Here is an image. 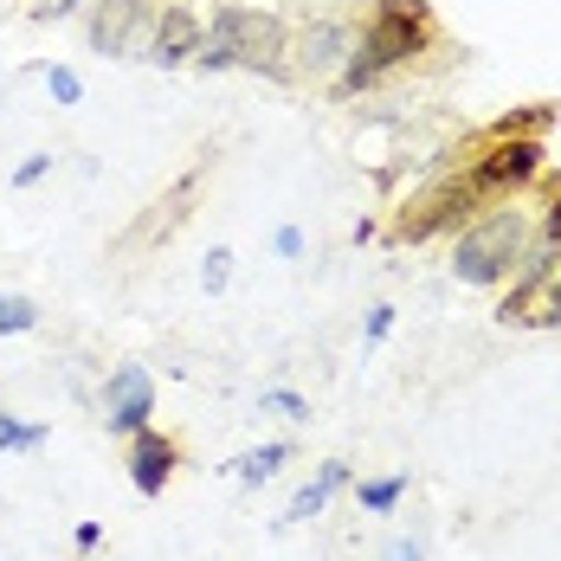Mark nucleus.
I'll return each instance as SVG.
<instances>
[{
    "instance_id": "f257e3e1",
    "label": "nucleus",
    "mask_w": 561,
    "mask_h": 561,
    "mask_svg": "<svg viewBox=\"0 0 561 561\" xmlns=\"http://www.w3.org/2000/svg\"><path fill=\"white\" fill-rule=\"evenodd\" d=\"M433 39H439V20H433L426 0H375L368 20H362V33H355V53L336 71V91L342 98L375 91L388 71L413 65L420 53H433Z\"/></svg>"
},
{
    "instance_id": "f03ea898",
    "label": "nucleus",
    "mask_w": 561,
    "mask_h": 561,
    "mask_svg": "<svg viewBox=\"0 0 561 561\" xmlns=\"http://www.w3.org/2000/svg\"><path fill=\"white\" fill-rule=\"evenodd\" d=\"M536 232H529V214L523 207H497V214H484V220H465L458 226V245H451V278L458 284H504L516 272V259H523V245H529Z\"/></svg>"
},
{
    "instance_id": "7ed1b4c3",
    "label": "nucleus",
    "mask_w": 561,
    "mask_h": 561,
    "mask_svg": "<svg viewBox=\"0 0 561 561\" xmlns=\"http://www.w3.org/2000/svg\"><path fill=\"white\" fill-rule=\"evenodd\" d=\"M207 33H220L226 46H232L239 71L297 78V71H290V26H284L278 13H265V7H220V13L207 20Z\"/></svg>"
},
{
    "instance_id": "20e7f679",
    "label": "nucleus",
    "mask_w": 561,
    "mask_h": 561,
    "mask_svg": "<svg viewBox=\"0 0 561 561\" xmlns=\"http://www.w3.org/2000/svg\"><path fill=\"white\" fill-rule=\"evenodd\" d=\"M549 162V142L542 136H491L484 156H471V169L458 174L471 187V201H504L516 187H529Z\"/></svg>"
},
{
    "instance_id": "39448f33",
    "label": "nucleus",
    "mask_w": 561,
    "mask_h": 561,
    "mask_svg": "<svg viewBox=\"0 0 561 561\" xmlns=\"http://www.w3.org/2000/svg\"><path fill=\"white\" fill-rule=\"evenodd\" d=\"M149 26H156L149 0H91V20H84L91 53H104V58H142Z\"/></svg>"
},
{
    "instance_id": "423d86ee",
    "label": "nucleus",
    "mask_w": 561,
    "mask_h": 561,
    "mask_svg": "<svg viewBox=\"0 0 561 561\" xmlns=\"http://www.w3.org/2000/svg\"><path fill=\"white\" fill-rule=\"evenodd\" d=\"M465 220H478V201H471L465 181H446V187H433L426 201H413V207L393 220V245H426V239H439V232H458Z\"/></svg>"
},
{
    "instance_id": "0eeeda50",
    "label": "nucleus",
    "mask_w": 561,
    "mask_h": 561,
    "mask_svg": "<svg viewBox=\"0 0 561 561\" xmlns=\"http://www.w3.org/2000/svg\"><path fill=\"white\" fill-rule=\"evenodd\" d=\"M355 53V26L336 20V13H323V20H310L297 39H290V71H304V78H317V84H336V71L348 65Z\"/></svg>"
},
{
    "instance_id": "6e6552de",
    "label": "nucleus",
    "mask_w": 561,
    "mask_h": 561,
    "mask_svg": "<svg viewBox=\"0 0 561 561\" xmlns=\"http://www.w3.org/2000/svg\"><path fill=\"white\" fill-rule=\"evenodd\" d=\"M104 426L123 433V439H136L142 426H156V375L142 362L111 368V381H104Z\"/></svg>"
},
{
    "instance_id": "1a4fd4ad",
    "label": "nucleus",
    "mask_w": 561,
    "mask_h": 561,
    "mask_svg": "<svg viewBox=\"0 0 561 561\" xmlns=\"http://www.w3.org/2000/svg\"><path fill=\"white\" fill-rule=\"evenodd\" d=\"M556 259H561V239H529L523 245V259H516V284L504 290V304H497V317L504 323H536V297L549 290V278H556Z\"/></svg>"
},
{
    "instance_id": "9d476101",
    "label": "nucleus",
    "mask_w": 561,
    "mask_h": 561,
    "mask_svg": "<svg viewBox=\"0 0 561 561\" xmlns=\"http://www.w3.org/2000/svg\"><path fill=\"white\" fill-rule=\"evenodd\" d=\"M201 39H207L201 13H194V7H181V0H169V7L156 13V26H149V46H142V58H149V65H162V71H174V65H194Z\"/></svg>"
},
{
    "instance_id": "9b49d317",
    "label": "nucleus",
    "mask_w": 561,
    "mask_h": 561,
    "mask_svg": "<svg viewBox=\"0 0 561 561\" xmlns=\"http://www.w3.org/2000/svg\"><path fill=\"white\" fill-rule=\"evenodd\" d=\"M174 465H181V446H174L169 433H156V426H142L136 439H129V484L142 491V497H162L174 484Z\"/></svg>"
},
{
    "instance_id": "f8f14e48",
    "label": "nucleus",
    "mask_w": 561,
    "mask_h": 561,
    "mask_svg": "<svg viewBox=\"0 0 561 561\" xmlns=\"http://www.w3.org/2000/svg\"><path fill=\"white\" fill-rule=\"evenodd\" d=\"M342 484H348V465L342 458H330V465H317V478L290 497V510H284V523H310V516H323L330 510V497H336Z\"/></svg>"
},
{
    "instance_id": "ddd939ff",
    "label": "nucleus",
    "mask_w": 561,
    "mask_h": 561,
    "mask_svg": "<svg viewBox=\"0 0 561 561\" xmlns=\"http://www.w3.org/2000/svg\"><path fill=\"white\" fill-rule=\"evenodd\" d=\"M284 465H290V446H284V439H265V446L239 451V458H232L226 471H232L239 484H272V478L284 471Z\"/></svg>"
},
{
    "instance_id": "4468645a",
    "label": "nucleus",
    "mask_w": 561,
    "mask_h": 561,
    "mask_svg": "<svg viewBox=\"0 0 561 561\" xmlns=\"http://www.w3.org/2000/svg\"><path fill=\"white\" fill-rule=\"evenodd\" d=\"M561 123V104H516L491 123V136H549Z\"/></svg>"
},
{
    "instance_id": "2eb2a0df",
    "label": "nucleus",
    "mask_w": 561,
    "mask_h": 561,
    "mask_svg": "<svg viewBox=\"0 0 561 561\" xmlns=\"http://www.w3.org/2000/svg\"><path fill=\"white\" fill-rule=\"evenodd\" d=\"M400 497H407V478H400V471H393V478H362V484H355V504L368 510V516H393Z\"/></svg>"
},
{
    "instance_id": "dca6fc26",
    "label": "nucleus",
    "mask_w": 561,
    "mask_h": 561,
    "mask_svg": "<svg viewBox=\"0 0 561 561\" xmlns=\"http://www.w3.org/2000/svg\"><path fill=\"white\" fill-rule=\"evenodd\" d=\"M53 439L46 420H20V413H0V451H39Z\"/></svg>"
},
{
    "instance_id": "f3484780",
    "label": "nucleus",
    "mask_w": 561,
    "mask_h": 561,
    "mask_svg": "<svg viewBox=\"0 0 561 561\" xmlns=\"http://www.w3.org/2000/svg\"><path fill=\"white\" fill-rule=\"evenodd\" d=\"M26 330H39V304L0 290V336H26Z\"/></svg>"
},
{
    "instance_id": "a211bd4d",
    "label": "nucleus",
    "mask_w": 561,
    "mask_h": 561,
    "mask_svg": "<svg viewBox=\"0 0 561 561\" xmlns=\"http://www.w3.org/2000/svg\"><path fill=\"white\" fill-rule=\"evenodd\" d=\"M259 413H278V420H310V400L297 388H265L259 393Z\"/></svg>"
},
{
    "instance_id": "6ab92c4d",
    "label": "nucleus",
    "mask_w": 561,
    "mask_h": 561,
    "mask_svg": "<svg viewBox=\"0 0 561 561\" xmlns=\"http://www.w3.org/2000/svg\"><path fill=\"white\" fill-rule=\"evenodd\" d=\"M46 91H53V104H84V78L71 65H46Z\"/></svg>"
},
{
    "instance_id": "aec40b11",
    "label": "nucleus",
    "mask_w": 561,
    "mask_h": 561,
    "mask_svg": "<svg viewBox=\"0 0 561 561\" xmlns=\"http://www.w3.org/2000/svg\"><path fill=\"white\" fill-rule=\"evenodd\" d=\"M226 284H232V252L214 245V252H207V265H201V290H207V297H220Z\"/></svg>"
},
{
    "instance_id": "412c9836",
    "label": "nucleus",
    "mask_w": 561,
    "mask_h": 561,
    "mask_svg": "<svg viewBox=\"0 0 561 561\" xmlns=\"http://www.w3.org/2000/svg\"><path fill=\"white\" fill-rule=\"evenodd\" d=\"M194 65H201V71H239V58H232V46H226L220 33H207V39H201Z\"/></svg>"
},
{
    "instance_id": "4be33fe9",
    "label": "nucleus",
    "mask_w": 561,
    "mask_h": 561,
    "mask_svg": "<svg viewBox=\"0 0 561 561\" xmlns=\"http://www.w3.org/2000/svg\"><path fill=\"white\" fill-rule=\"evenodd\" d=\"M536 323L542 330H561V265H556V278H549V290L536 297Z\"/></svg>"
},
{
    "instance_id": "5701e85b",
    "label": "nucleus",
    "mask_w": 561,
    "mask_h": 561,
    "mask_svg": "<svg viewBox=\"0 0 561 561\" xmlns=\"http://www.w3.org/2000/svg\"><path fill=\"white\" fill-rule=\"evenodd\" d=\"M46 174H53V156H26V162L13 169V187H39Z\"/></svg>"
},
{
    "instance_id": "b1692460",
    "label": "nucleus",
    "mask_w": 561,
    "mask_h": 561,
    "mask_svg": "<svg viewBox=\"0 0 561 561\" xmlns=\"http://www.w3.org/2000/svg\"><path fill=\"white\" fill-rule=\"evenodd\" d=\"M272 252H278V259H304V232H297V226H278V232H272Z\"/></svg>"
},
{
    "instance_id": "393cba45",
    "label": "nucleus",
    "mask_w": 561,
    "mask_h": 561,
    "mask_svg": "<svg viewBox=\"0 0 561 561\" xmlns=\"http://www.w3.org/2000/svg\"><path fill=\"white\" fill-rule=\"evenodd\" d=\"M393 336V304H375L368 310V342H388Z\"/></svg>"
},
{
    "instance_id": "a878e982",
    "label": "nucleus",
    "mask_w": 561,
    "mask_h": 561,
    "mask_svg": "<svg viewBox=\"0 0 561 561\" xmlns=\"http://www.w3.org/2000/svg\"><path fill=\"white\" fill-rule=\"evenodd\" d=\"M98 542H104V523H91V516H84V523L71 529V549H84V556H91Z\"/></svg>"
},
{
    "instance_id": "bb28decb",
    "label": "nucleus",
    "mask_w": 561,
    "mask_h": 561,
    "mask_svg": "<svg viewBox=\"0 0 561 561\" xmlns=\"http://www.w3.org/2000/svg\"><path fill=\"white\" fill-rule=\"evenodd\" d=\"M84 0H33V20H65V13H78Z\"/></svg>"
},
{
    "instance_id": "cd10ccee",
    "label": "nucleus",
    "mask_w": 561,
    "mask_h": 561,
    "mask_svg": "<svg viewBox=\"0 0 561 561\" xmlns=\"http://www.w3.org/2000/svg\"><path fill=\"white\" fill-rule=\"evenodd\" d=\"M388 561H426V549H420V542H407V536H400V542H393V549H388Z\"/></svg>"
}]
</instances>
